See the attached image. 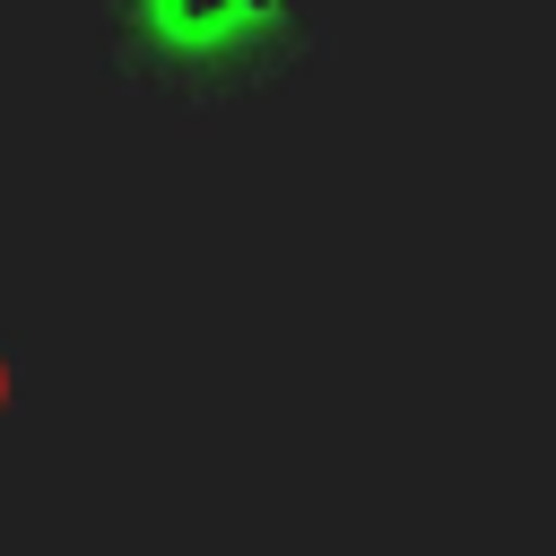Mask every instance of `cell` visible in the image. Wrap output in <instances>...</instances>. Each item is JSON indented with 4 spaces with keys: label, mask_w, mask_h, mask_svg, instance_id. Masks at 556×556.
I'll return each instance as SVG.
<instances>
[{
    "label": "cell",
    "mask_w": 556,
    "mask_h": 556,
    "mask_svg": "<svg viewBox=\"0 0 556 556\" xmlns=\"http://www.w3.org/2000/svg\"><path fill=\"white\" fill-rule=\"evenodd\" d=\"M104 61L165 104H243L313 52V0H96Z\"/></svg>",
    "instance_id": "1"
}]
</instances>
